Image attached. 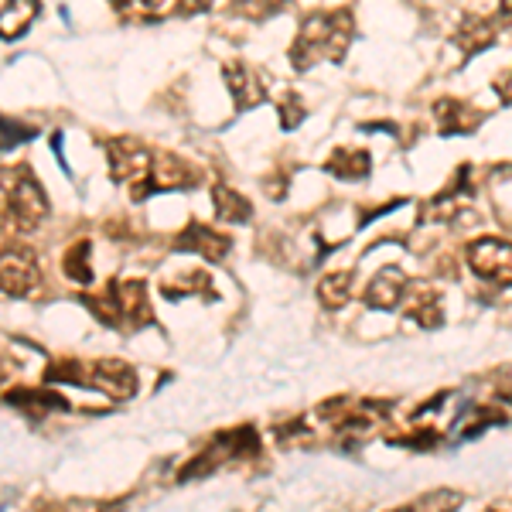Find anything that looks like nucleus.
<instances>
[{
    "label": "nucleus",
    "mask_w": 512,
    "mask_h": 512,
    "mask_svg": "<svg viewBox=\"0 0 512 512\" xmlns=\"http://www.w3.org/2000/svg\"><path fill=\"white\" fill-rule=\"evenodd\" d=\"M458 506H461V492H454V489L427 492L414 502V509H458Z\"/></svg>",
    "instance_id": "20"
},
{
    "label": "nucleus",
    "mask_w": 512,
    "mask_h": 512,
    "mask_svg": "<svg viewBox=\"0 0 512 512\" xmlns=\"http://www.w3.org/2000/svg\"><path fill=\"white\" fill-rule=\"evenodd\" d=\"M41 270L31 250L24 246H0V291L11 297H24L38 287Z\"/></svg>",
    "instance_id": "5"
},
{
    "label": "nucleus",
    "mask_w": 512,
    "mask_h": 512,
    "mask_svg": "<svg viewBox=\"0 0 512 512\" xmlns=\"http://www.w3.org/2000/svg\"><path fill=\"white\" fill-rule=\"evenodd\" d=\"M144 7L151 14H161V11H168V7H175V0H144Z\"/></svg>",
    "instance_id": "24"
},
{
    "label": "nucleus",
    "mask_w": 512,
    "mask_h": 512,
    "mask_svg": "<svg viewBox=\"0 0 512 512\" xmlns=\"http://www.w3.org/2000/svg\"><path fill=\"white\" fill-rule=\"evenodd\" d=\"M226 86L236 99V110H253L267 99V79L263 72H256L253 65L229 62L226 65Z\"/></svg>",
    "instance_id": "7"
},
{
    "label": "nucleus",
    "mask_w": 512,
    "mask_h": 512,
    "mask_svg": "<svg viewBox=\"0 0 512 512\" xmlns=\"http://www.w3.org/2000/svg\"><path fill=\"white\" fill-rule=\"evenodd\" d=\"M86 304L96 311L99 321H106V325H147V318H151V308H147V291L140 280H120V284H113L110 291L103 297H86Z\"/></svg>",
    "instance_id": "3"
},
{
    "label": "nucleus",
    "mask_w": 512,
    "mask_h": 512,
    "mask_svg": "<svg viewBox=\"0 0 512 512\" xmlns=\"http://www.w3.org/2000/svg\"><path fill=\"white\" fill-rule=\"evenodd\" d=\"M287 0H233V11L246 21H267L284 7Z\"/></svg>",
    "instance_id": "19"
},
{
    "label": "nucleus",
    "mask_w": 512,
    "mask_h": 512,
    "mask_svg": "<svg viewBox=\"0 0 512 512\" xmlns=\"http://www.w3.org/2000/svg\"><path fill=\"white\" fill-rule=\"evenodd\" d=\"M192 185V168L175 154L161 151L154 154V171H151V192L154 188H185Z\"/></svg>",
    "instance_id": "13"
},
{
    "label": "nucleus",
    "mask_w": 512,
    "mask_h": 512,
    "mask_svg": "<svg viewBox=\"0 0 512 512\" xmlns=\"http://www.w3.org/2000/svg\"><path fill=\"white\" fill-rule=\"evenodd\" d=\"M65 274L76 284H89L93 280V267H89V243H79L65 253Z\"/></svg>",
    "instance_id": "18"
},
{
    "label": "nucleus",
    "mask_w": 512,
    "mask_h": 512,
    "mask_svg": "<svg viewBox=\"0 0 512 512\" xmlns=\"http://www.w3.org/2000/svg\"><path fill=\"white\" fill-rule=\"evenodd\" d=\"M495 35H499V24L489 18H478V14H468V18L458 24V31H454V45L472 59V55L492 48Z\"/></svg>",
    "instance_id": "11"
},
{
    "label": "nucleus",
    "mask_w": 512,
    "mask_h": 512,
    "mask_svg": "<svg viewBox=\"0 0 512 512\" xmlns=\"http://www.w3.org/2000/svg\"><path fill=\"white\" fill-rule=\"evenodd\" d=\"M0 205H4L7 219L14 222V229H31L41 226V219L48 216V195L38 185V178L31 175L24 164L0 171Z\"/></svg>",
    "instance_id": "2"
},
{
    "label": "nucleus",
    "mask_w": 512,
    "mask_h": 512,
    "mask_svg": "<svg viewBox=\"0 0 512 512\" xmlns=\"http://www.w3.org/2000/svg\"><path fill=\"white\" fill-rule=\"evenodd\" d=\"M499 18L512 21V0H499Z\"/></svg>",
    "instance_id": "25"
},
{
    "label": "nucleus",
    "mask_w": 512,
    "mask_h": 512,
    "mask_svg": "<svg viewBox=\"0 0 512 512\" xmlns=\"http://www.w3.org/2000/svg\"><path fill=\"white\" fill-rule=\"evenodd\" d=\"M349 297H352V274H328V277H321V284H318V301L325 304V308H345L349 304Z\"/></svg>",
    "instance_id": "17"
},
{
    "label": "nucleus",
    "mask_w": 512,
    "mask_h": 512,
    "mask_svg": "<svg viewBox=\"0 0 512 512\" xmlns=\"http://www.w3.org/2000/svg\"><path fill=\"white\" fill-rule=\"evenodd\" d=\"M407 274H403L396 263H390V267H383L379 274L369 280L366 287V304L376 311H396L403 301V291H407Z\"/></svg>",
    "instance_id": "8"
},
{
    "label": "nucleus",
    "mask_w": 512,
    "mask_h": 512,
    "mask_svg": "<svg viewBox=\"0 0 512 512\" xmlns=\"http://www.w3.org/2000/svg\"><path fill=\"white\" fill-rule=\"evenodd\" d=\"M212 7V0H175L171 11L181 14V18H195V14H205Z\"/></svg>",
    "instance_id": "22"
},
{
    "label": "nucleus",
    "mask_w": 512,
    "mask_h": 512,
    "mask_svg": "<svg viewBox=\"0 0 512 512\" xmlns=\"http://www.w3.org/2000/svg\"><path fill=\"white\" fill-rule=\"evenodd\" d=\"M400 308L407 311V315L414 318L417 325H424V328H437V325H441V318H444L441 294H437L431 284H424V280H417V284H407Z\"/></svg>",
    "instance_id": "9"
},
{
    "label": "nucleus",
    "mask_w": 512,
    "mask_h": 512,
    "mask_svg": "<svg viewBox=\"0 0 512 512\" xmlns=\"http://www.w3.org/2000/svg\"><path fill=\"white\" fill-rule=\"evenodd\" d=\"M301 120H304L301 99H297V96H284V99H280V123H284V130H294Z\"/></svg>",
    "instance_id": "21"
},
{
    "label": "nucleus",
    "mask_w": 512,
    "mask_h": 512,
    "mask_svg": "<svg viewBox=\"0 0 512 512\" xmlns=\"http://www.w3.org/2000/svg\"><path fill=\"white\" fill-rule=\"evenodd\" d=\"M106 161H110L113 181H120V185H140V181H151L154 154L134 137L106 140Z\"/></svg>",
    "instance_id": "4"
},
{
    "label": "nucleus",
    "mask_w": 512,
    "mask_h": 512,
    "mask_svg": "<svg viewBox=\"0 0 512 512\" xmlns=\"http://www.w3.org/2000/svg\"><path fill=\"white\" fill-rule=\"evenodd\" d=\"M468 263L482 280H489L495 287L512 284V246L502 239H478L468 246Z\"/></svg>",
    "instance_id": "6"
},
{
    "label": "nucleus",
    "mask_w": 512,
    "mask_h": 512,
    "mask_svg": "<svg viewBox=\"0 0 512 512\" xmlns=\"http://www.w3.org/2000/svg\"><path fill=\"white\" fill-rule=\"evenodd\" d=\"M38 18V0H7L0 7V38L14 41L35 24Z\"/></svg>",
    "instance_id": "12"
},
{
    "label": "nucleus",
    "mask_w": 512,
    "mask_h": 512,
    "mask_svg": "<svg viewBox=\"0 0 512 512\" xmlns=\"http://www.w3.org/2000/svg\"><path fill=\"white\" fill-rule=\"evenodd\" d=\"M325 171L342 181H359L373 171V161H369L366 151H335L332 161L325 164Z\"/></svg>",
    "instance_id": "16"
},
{
    "label": "nucleus",
    "mask_w": 512,
    "mask_h": 512,
    "mask_svg": "<svg viewBox=\"0 0 512 512\" xmlns=\"http://www.w3.org/2000/svg\"><path fill=\"white\" fill-rule=\"evenodd\" d=\"M0 151H4V144H0Z\"/></svg>",
    "instance_id": "26"
},
{
    "label": "nucleus",
    "mask_w": 512,
    "mask_h": 512,
    "mask_svg": "<svg viewBox=\"0 0 512 512\" xmlns=\"http://www.w3.org/2000/svg\"><path fill=\"white\" fill-rule=\"evenodd\" d=\"M178 250H185V253H198V256H205V260H222V256L229 253V236H222L216 233L212 226H202V222H195V226H188L185 233H181L178 239Z\"/></svg>",
    "instance_id": "10"
},
{
    "label": "nucleus",
    "mask_w": 512,
    "mask_h": 512,
    "mask_svg": "<svg viewBox=\"0 0 512 512\" xmlns=\"http://www.w3.org/2000/svg\"><path fill=\"white\" fill-rule=\"evenodd\" d=\"M495 93H499L502 99H506V103H512V69H509L506 76H502L499 82H495Z\"/></svg>",
    "instance_id": "23"
},
{
    "label": "nucleus",
    "mask_w": 512,
    "mask_h": 512,
    "mask_svg": "<svg viewBox=\"0 0 512 512\" xmlns=\"http://www.w3.org/2000/svg\"><path fill=\"white\" fill-rule=\"evenodd\" d=\"M212 202H216V216L226 222H250L253 219L250 198L233 192L229 185H212Z\"/></svg>",
    "instance_id": "15"
},
{
    "label": "nucleus",
    "mask_w": 512,
    "mask_h": 512,
    "mask_svg": "<svg viewBox=\"0 0 512 512\" xmlns=\"http://www.w3.org/2000/svg\"><path fill=\"white\" fill-rule=\"evenodd\" d=\"M434 117L441 123L444 134H454V130H475L482 113H475L472 106L458 103V99H441V103L434 106Z\"/></svg>",
    "instance_id": "14"
},
{
    "label": "nucleus",
    "mask_w": 512,
    "mask_h": 512,
    "mask_svg": "<svg viewBox=\"0 0 512 512\" xmlns=\"http://www.w3.org/2000/svg\"><path fill=\"white\" fill-rule=\"evenodd\" d=\"M352 31L355 21L349 7L308 14L291 45V65L297 72H311L321 62H342L349 55Z\"/></svg>",
    "instance_id": "1"
}]
</instances>
